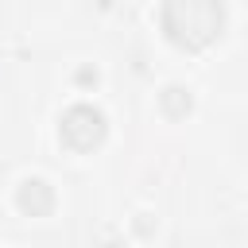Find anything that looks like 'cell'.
Instances as JSON below:
<instances>
[{
	"label": "cell",
	"mask_w": 248,
	"mask_h": 248,
	"mask_svg": "<svg viewBox=\"0 0 248 248\" xmlns=\"http://www.w3.org/2000/svg\"><path fill=\"white\" fill-rule=\"evenodd\" d=\"M167 35L182 46H205L221 31V4L217 0H167L163 8Z\"/></svg>",
	"instance_id": "cell-1"
},
{
	"label": "cell",
	"mask_w": 248,
	"mask_h": 248,
	"mask_svg": "<svg viewBox=\"0 0 248 248\" xmlns=\"http://www.w3.org/2000/svg\"><path fill=\"white\" fill-rule=\"evenodd\" d=\"M101 136H105V120H101V112H93L85 105H78V108H70L62 116V140L70 147L89 151L93 143H101Z\"/></svg>",
	"instance_id": "cell-2"
},
{
	"label": "cell",
	"mask_w": 248,
	"mask_h": 248,
	"mask_svg": "<svg viewBox=\"0 0 248 248\" xmlns=\"http://www.w3.org/2000/svg\"><path fill=\"white\" fill-rule=\"evenodd\" d=\"M19 205L31 209V213L50 209V190H46V182H23V190H19Z\"/></svg>",
	"instance_id": "cell-3"
}]
</instances>
